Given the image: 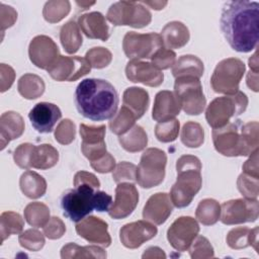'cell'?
Returning <instances> with one entry per match:
<instances>
[{"label": "cell", "mask_w": 259, "mask_h": 259, "mask_svg": "<svg viewBox=\"0 0 259 259\" xmlns=\"http://www.w3.org/2000/svg\"><path fill=\"white\" fill-rule=\"evenodd\" d=\"M45 88L44 80L35 74H24L17 83L19 94L26 99L38 98L44 94Z\"/></svg>", "instance_id": "cell-34"}, {"label": "cell", "mask_w": 259, "mask_h": 259, "mask_svg": "<svg viewBox=\"0 0 259 259\" xmlns=\"http://www.w3.org/2000/svg\"><path fill=\"white\" fill-rule=\"evenodd\" d=\"M181 142L188 148H198L204 142L203 127L195 121H187L181 131Z\"/></svg>", "instance_id": "cell-40"}, {"label": "cell", "mask_w": 259, "mask_h": 259, "mask_svg": "<svg viewBox=\"0 0 259 259\" xmlns=\"http://www.w3.org/2000/svg\"><path fill=\"white\" fill-rule=\"evenodd\" d=\"M259 202L257 199L237 198L221 205L220 220L224 225L253 223L258 219Z\"/></svg>", "instance_id": "cell-12"}, {"label": "cell", "mask_w": 259, "mask_h": 259, "mask_svg": "<svg viewBox=\"0 0 259 259\" xmlns=\"http://www.w3.org/2000/svg\"><path fill=\"white\" fill-rule=\"evenodd\" d=\"M118 94L112 84L103 79L82 80L75 91V104L81 115L100 121L112 118L118 107Z\"/></svg>", "instance_id": "cell-2"}, {"label": "cell", "mask_w": 259, "mask_h": 259, "mask_svg": "<svg viewBox=\"0 0 259 259\" xmlns=\"http://www.w3.org/2000/svg\"><path fill=\"white\" fill-rule=\"evenodd\" d=\"M47 71L56 81L73 82L88 74L91 66L85 58L79 56H60Z\"/></svg>", "instance_id": "cell-13"}, {"label": "cell", "mask_w": 259, "mask_h": 259, "mask_svg": "<svg viewBox=\"0 0 259 259\" xmlns=\"http://www.w3.org/2000/svg\"><path fill=\"white\" fill-rule=\"evenodd\" d=\"M136 119L137 117L134 112L126 106L122 105L118 112L115 113L112 118H110L108 125L111 133L117 136H121L134 126Z\"/></svg>", "instance_id": "cell-39"}, {"label": "cell", "mask_w": 259, "mask_h": 259, "mask_svg": "<svg viewBox=\"0 0 259 259\" xmlns=\"http://www.w3.org/2000/svg\"><path fill=\"white\" fill-rule=\"evenodd\" d=\"M0 12H1V31L3 32L6 28L12 26L17 19V12L11 6L5 5L3 3L0 4Z\"/></svg>", "instance_id": "cell-53"}, {"label": "cell", "mask_w": 259, "mask_h": 259, "mask_svg": "<svg viewBox=\"0 0 259 259\" xmlns=\"http://www.w3.org/2000/svg\"><path fill=\"white\" fill-rule=\"evenodd\" d=\"M136 172H137V166L133 163L123 161L118 163L113 172H112V178L113 180L118 184L123 181H136Z\"/></svg>", "instance_id": "cell-50"}, {"label": "cell", "mask_w": 259, "mask_h": 259, "mask_svg": "<svg viewBox=\"0 0 259 259\" xmlns=\"http://www.w3.org/2000/svg\"><path fill=\"white\" fill-rule=\"evenodd\" d=\"M249 67H250V71L258 73V57H257V52H255L254 55L249 59Z\"/></svg>", "instance_id": "cell-61"}, {"label": "cell", "mask_w": 259, "mask_h": 259, "mask_svg": "<svg viewBox=\"0 0 259 259\" xmlns=\"http://www.w3.org/2000/svg\"><path fill=\"white\" fill-rule=\"evenodd\" d=\"M163 45L166 49H180L184 47L189 38L190 33L187 26L180 21L168 22L161 31Z\"/></svg>", "instance_id": "cell-26"}, {"label": "cell", "mask_w": 259, "mask_h": 259, "mask_svg": "<svg viewBox=\"0 0 259 259\" xmlns=\"http://www.w3.org/2000/svg\"><path fill=\"white\" fill-rule=\"evenodd\" d=\"M61 117V109L56 104L50 102H39L35 104L28 113L31 125L40 134L51 133Z\"/></svg>", "instance_id": "cell-21"}, {"label": "cell", "mask_w": 259, "mask_h": 259, "mask_svg": "<svg viewBox=\"0 0 259 259\" xmlns=\"http://www.w3.org/2000/svg\"><path fill=\"white\" fill-rule=\"evenodd\" d=\"M259 3L256 1H227L221 13V30L230 47L248 53L258 45Z\"/></svg>", "instance_id": "cell-1"}, {"label": "cell", "mask_w": 259, "mask_h": 259, "mask_svg": "<svg viewBox=\"0 0 259 259\" xmlns=\"http://www.w3.org/2000/svg\"><path fill=\"white\" fill-rule=\"evenodd\" d=\"M63 259L72 258H106V252L98 246H79L69 243L61 249Z\"/></svg>", "instance_id": "cell-35"}, {"label": "cell", "mask_w": 259, "mask_h": 259, "mask_svg": "<svg viewBox=\"0 0 259 259\" xmlns=\"http://www.w3.org/2000/svg\"><path fill=\"white\" fill-rule=\"evenodd\" d=\"M94 209L97 211H108L110 205L112 204V197L104 191H95L93 196Z\"/></svg>", "instance_id": "cell-55"}, {"label": "cell", "mask_w": 259, "mask_h": 259, "mask_svg": "<svg viewBox=\"0 0 259 259\" xmlns=\"http://www.w3.org/2000/svg\"><path fill=\"white\" fill-rule=\"evenodd\" d=\"M172 210L173 203L169 194L158 192L147 200L143 209V218L155 225H162L167 221Z\"/></svg>", "instance_id": "cell-22"}, {"label": "cell", "mask_w": 259, "mask_h": 259, "mask_svg": "<svg viewBox=\"0 0 259 259\" xmlns=\"http://www.w3.org/2000/svg\"><path fill=\"white\" fill-rule=\"evenodd\" d=\"M59 161V152L50 144L34 146L31 158V168L47 170Z\"/></svg>", "instance_id": "cell-31"}, {"label": "cell", "mask_w": 259, "mask_h": 259, "mask_svg": "<svg viewBox=\"0 0 259 259\" xmlns=\"http://www.w3.org/2000/svg\"><path fill=\"white\" fill-rule=\"evenodd\" d=\"M105 130L104 124L98 126L80 124V136L82 138L81 151L90 162L101 158L107 153L104 142Z\"/></svg>", "instance_id": "cell-15"}, {"label": "cell", "mask_w": 259, "mask_h": 259, "mask_svg": "<svg viewBox=\"0 0 259 259\" xmlns=\"http://www.w3.org/2000/svg\"><path fill=\"white\" fill-rule=\"evenodd\" d=\"M204 67L202 61L193 55L181 56L172 67V75L174 78L193 76L200 78L203 75Z\"/></svg>", "instance_id": "cell-29"}, {"label": "cell", "mask_w": 259, "mask_h": 259, "mask_svg": "<svg viewBox=\"0 0 259 259\" xmlns=\"http://www.w3.org/2000/svg\"><path fill=\"white\" fill-rule=\"evenodd\" d=\"M78 25L89 38L106 41L109 38V27L105 17L97 11L82 14L78 18Z\"/></svg>", "instance_id": "cell-24"}, {"label": "cell", "mask_w": 259, "mask_h": 259, "mask_svg": "<svg viewBox=\"0 0 259 259\" xmlns=\"http://www.w3.org/2000/svg\"><path fill=\"white\" fill-rule=\"evenodd\" d=\"M180 123L176 118L160 121L155 126V136L162 143L174 142L179 134Z\"/></svg>", "instance_id": "cell-42"}, {"label": "cell", "mask_w": 259, "mask_h": 259, "mask_svg": "<svg viewBox=\"0 0 259 259\" xmlns=\"http://www.w3.org/2000/svg\"><path fill=\"white\" fill-rule=\"evenodd\" d=\"M19 186L22 193L28 198L41 197L47 191V181L34 171L24 172L19 179Z\"/></svg>", "instance_id": "cell-30"}, {"label": "cell", "mask_w": 259, "mask_h": 259, "mask_svg": "<svg viewBox=\"0 0 259 259\" xmlns=\"http://www.w3.org/2000/svg\"><path fill=\"white\" fill-rule=\"evenodd\" d=\"M181 105L174 92L169 90L159 91L154 100L152 117L154 120L166 121L179 114Z\"/></svg>", "instance_id": "cell-23"}, {"label": "cell", "mask_w": 259, "mask_h": 259, "mask_svg": "<svg viewBox=\"0 0 259 259\" xmlns=\"http://www.w3.org/2000/svg\"><path fill=\"white\" fill-rule=\"evenodd\" d=\"M24 132V120L15 111H6L0 117V142L1 150L15 139H18Z\"/></svg>", "instance_id": "cell-25"}, {"label": "cell", "mask_w": 259, "mask_h": 259, "mask_svg": "<svg viewBox=\"0 0 259 259\" xmlns=\"http://www.w3.org/2000/svg\"><path fill=\"white\" fill-rule=\"evenodd\" d=\"M60 40L68 54H75L78 52L83 41L78 23L74 20L65 23L60 30Z\"/></svg>", "instance_id": "cell-33"}, {"label": "cell", "mask_w": 259, "mask_h": 259, "mask_svg": "<svg viewBox=\"0 0 259 259\" xmlns=\"http://www.w3.org/2000/svg\"><path fill=\"white\" fill-rule=\"evenodd\" d=\"M76 136V125L75 123L66 118L60 121L56 131H55V139L61 145H69L75 140Z\"/></svg>", "instance_id": "cell-47"}, {"label": "cell", "mask_w": 259, "mask_h": 259, "mask_svg": "<svg viewBox=\"0 0 259 259\" xmlns=\"http://www.w3.org/2000/svg\"><path fill=\"white\" fill-rule=\"evenodd\" d=\"M195 217L204 226L214 225L221 217V205L215 199H202L196 207Z\"/></svg>", "instance_id": "cell-36"}, {"label": "cell", "mask_w": 259, "mask_h": 259, "mask_svg": "<svg viewBox=\"0 0 259 259\" xmlns=\"http://www.w3.org/2000/svg\"><path fill=\"white\" fill-rule=\"evenodd\" d=\"M122 102L134 112L137 118H141L149 107V93L141 87L126 88L122 95Z\"/></svg>", "instance_id": "cell-28"}, {"label": "cell", "mask_w": 259, "mask_h": 259, "mask_svg": "<svg viewBox=\"0 0 259 259\" xmlns=\"http://www.w3.org/2000/svg\"><path fill=\"white\" fill-rule=\"evenodd\" d=\"M24 222L22 217L14 211H4L0 215V234L1 243L10 235L20 234L23 230Z\"/></svg>", "instance_id": "cell-37"}, {"label": "cell", "mask_w": 259, "mask_h": 259, "mask_svg": "<svg viewBox=\"0 0 259 259\" xmlns=\"http://www.w3.org/2000/svg\"><path fill=\"white\" fill-rule=\"evenodd\" d=\"M66 232V226L64 222L58 218L53 217L49 220V222L44 227V234L47 238L51 240H57L63 237Z\"/></svg>", "instance_id": "cell-51"}, {"label": "cell", "mask_w": 259, "mask_h": 259, "mask_svg": "<svg viewBox=\"0 0 259 259\" xmlns=\"http://www.w3.org/2000/svg\"><path fill=\"white\" fill-rule=\"evenodd\" d=\"M247 85L253 91L255 92L258 91V73L249 71L247 75Z\"/></svg>", "instance_id": "cell-59"}, {"label": "cell", "mask_w": 259, "mask_h": 259, "mask_svg": "<svg viewBox=\"0 0 259 259\" xmlns=\"http://www.w3.org/2000/svg\"><path fill=\"white\" fill-rule=\"evenodd\" d=\"M258 126L257 121L242 124L241 120H235L223 127L213 128L214 149L227 157L251 155L259 146Z\"/></svg>", "instance_id": "cell-3"}, {"label": "cell", "mask_w": 259, "mask_h": 259, "mask_svg": "<svg viewBox=\"0 0 259 259\" xmlns=\"http://www.w3.org/2000/svg\"><path fill=\"white\" fill-rule=\"evenodd\" d=\"M199 233V225L191 217H180L176 219L167 231L169 244L177 251L188 250L193 240Z\"/></svg>", "instance_id": "cell-14"}, {"label": "cell", "mask_w": 259, "mask_h": 259, "mask_svg": "<svg viewBox=\"0 0 259 259\" xmlns=\"http://www.w3.org/2000/svg\"><path fill=\"white\" fill-rule=\"evenodd\" d=\"M190 257L193 259L200 258H211L213 257V248L210 245L209 241L203 236H196L192 244L188 248Z\"/></svg>", "instance_id": "cell-46"}, {"label": "cell", "mask_w": 259, "mask_h": 259, "mask_svg": "<svg viewBox=\"0 0 259 259\" xmlns=\"http://www.w3.org/2000/svg\"><path fill=\"white\" fill-rule=\"evenodd\" d=\"M167 155L158 148L147 149L141 157L136 172V181L143 188L161 184L165 178Z\"/></svg>", "instance_id": "cell-6"}, {"label": "cell", "mask_w": 259, "mask_h": 259, "mask_svg": "<svg viewBox=\"0 0 259 259\" xmlns=\"http://www.w3.org/2000/svg\"><path fill=\"white\" fill-rule=\"evenodd\" d=\"M24 219L27 222V224L32 227L44 228L51 219L50 209L42 202H30L24 208Z\"/></svg>", "instance_id": "cell-38"}, {"label": "cell", "mask_w": 259, "mask_h": 259, "mask_svg": "<svg viewBox=\"0 0 259 259\" xmlns=\"http://www.w3.org/2000/svg\"><path fill=\"white\" fill-rule=\"evenodd\" d=\"M248 105V97L238 91L233 95L214 98L205 110V118L212 128H220L230 122L232 117L242 114Z\"/></svg>", "instance_id": "cell-5"}, {"label": "cell", "mask_w": 259, "mask_h": 259, "mask_svg": "<svg viewBox=\"0 0 259 259\" xmlns=\"http://www.w3.org/2000/svg\"><path fill=\"white\" fill-rule=\"evenodd\" d=\"M95 188L87 184L75 186L66 191L61 199V206L66 218L73 222H80L94 209L93 196Z\"/></svg>", "instance_id": "cell-10"}, {"label": "cell", "mask_w": 259, "mask_h": 259, "mask_svg": "<svg viewBox=\"0 0 259 259\" xmlns=\"http://www.w3.org/2000/svg\"><path fill=\"white\" fill-rule=\"evenodd\" d=\"M106 19L115 26L127 25L142 28L150 24L152 14L141 2L118 1L110 5Z\"/></svg>", "instance_id": "cell-8"}, {"label": "cell", "mask_w": 259, "mask_h": 259, "mask_svg": "<svg viewBox=\"0 0 259 259\" xmlns=\"http://www.w3.org/2000/svg\"><path fill=\"white\" fill-rule=\"evenodd\" d=\"M138 202L139 192L135 184L120 182L115 188V199L108 209V214L114 220L124 219L135 210Z\"/></svg>", "instance_id": "cell-17"}, {"label": "cell", "mask_w": 259, "mask_h": 259, "mask_svg": "<svg viewBox=\"0 0 259 259\" xmlns=\"http://www.w3.org/2000/svg\"><path fill=\"white\" fill-rule=\"evenodd\" d=\"M246 66L237 58L224 59L218 63L210 78L214 92L233 95L239 91V84L245 74Z\"/></svg>", "instance_id": "cell-7"}, {"label": "cell", "mask_w": 259, "mask_h": 259, "mask_svg": "<svg viewBox=\"0 0 259 259\" xmlns=\"http://www.w3.org/2000/svg\"><path fill=\"white\" fill-rule=\"evenodd\" d=\"M158 233L157 227L148 221H138L124 225L119 231L121 244L128 249H137L153 239Z\"/></svg>", "instance_id": "cell-18"}, {"label": "cell", "mask_w": 259, "mask_h": 259, "mask_svg": "<svg viewBox=\"0 0 259 259\" xmlns=\"http://www.w3.org/2000/svg\"><path fill=\"white\" fill-rule=\"evenodd\" d=\"M143 258H166L165 253L159 247H150L145 250V253L142 256Z\"/></svg>", "instance_id": "cell-58"}, {"label": "cell", "mask_w": 259, "mask_h": 259, "mask_svg": "<svg viewBox=\"0 0 259 259\" xmlns=\"http://www.w3.org/2000/svg\"><path fill=\"white\" fill-rule=\"evenodd\" d=\"M76 233L89 243L99 244L103 247H109L111 237L108 233L106 222L96 217H87L76 224Z\"/></svg>", "instance_id": "cell-19"}, {"label": "cell", "mask_w": 259, "mask_h": 259, "mask_svg": "<svg viewBox=\"0 0 259 259\" xmlns=\"http://www.w3.org/2000/svg\"><path fill=\"white\" fill-rule=\"evenodd\" d=\"M163 46L161 35L155 32L138 33L127 31L122 40L123 52L125 56L132 60L151 59Z\"/></svg>", "instance_id": "cell-11"}, {"label": "cell", "mask_w": 259, "mask_h": 259, "mask_svg": "<svg viewBox=\"0 0 259 259\" xmlns=\"http://www.w3.org/2000/svg\"><path fill=\"white\" fill-rule=\"evenodd\" d=\"M227 244L230 248L239 250L252 246L258 252V227L249 229L247 227H238L232 229L227 235Z\"/></svg>", "instance_id": "cell-27"}, {"label": "cell", "mask_w": 259, "mask_h": 259, "mask_svg": "<svg viewBox=\"0 0 259 259\" xmlns=\"http://www.w3.org/2000/svg\"><path fill=\"white\" fill-rule=\"evenodd\" d=\"M152 64L159 70H166L170 67H173V65L176 62V54L169 49H166L164 47L160 48L151 58Z\"/></svg>", "instance_id": "cell-49"}, {"label": "cell", "mask_w": 259, "mask_h": 259, "mask_svg": "<svg viewBox=\"0 0 259 259\" xmlns=\"http://www.w3.org/2000/svg\"><path fill=\"white\" fill-rule=\"evenodd\" d=\"M200 160L192 155H183L176 162L177 180L170 190L174 206H188L202 185Z\"/></svg>", "instance_id": "cell-4"}, {"label": "cell", "mask_w": 259, "mask_h": 259, "mask_svg": "<svg viewBox=\"0 0 259 259\" xmlns=\"http://www.w3.org/2000/svg\"><path fill=\"white\" fill-rule=\"evenodd\" d=\"M34 149V145L29 143L20 144L14 151L13 159L15 164L22 169H30L31 168V158L32 152Z\"/></svg>", "instance_id": "cell-48"}, {"label": "cell", "mask_w": 259, "mask_h": 259, "mask_svg": "<svg viewBox=\"0 0 259 259\" xmlns=\"http://www.w3.org/2000/svg\"><path fill=\"white\" fill-rule=\"evenodd\" d=\"M79 6H81L82 7V9H87L88 7H90L91 5H93V4H95V2H80V1H77L76 2Z\"/></svg>", "instance_id": "cell-62"}, {"label": "cell", "mask_w": 259, "mask_h": 259, "mask_svg": "<svg viewBox=\"0 0 259 259\" xmlns=\"http://www.w3.org/2000/svg\"><path fill=\"white\" fill-rule=\"evenodd\" d=\"M28 56L34 66L48 70L60 57V51L57 44L51 37L36 35L29 44Z\"/></svg>", "instance_id": "cell-16"}, {"label": "cell", "mask_w": 259, "mask_h": 259, "mask_svg": "<svg viewBox=\"0 0 259 259\" xmlns=\"http://www.w3.org/2000/svg\"><path fill=\"white\" fill-rule=\"evenodd\" d=\"M85 59L89 62L91 68L102 69L110 64L112 60V55L110 51H108L105 48L95 47L90 49L86 53Z\"/></svg>", "instance_id": "cell-45"}, {"label": "cell", "mask_w": 259, "mask_h": 259, "mask_svg": "<svg viewBox=\"0 0 259 259\" xmlns=\"http://www.w3.org/2000/svg\"><path fill=\"white\" fill-rule=\"evenodd\" d=\"M0 78H1L0 91L5 92L13 84V81L15 78V72L10 66H8L6 64H1L0 65Z\"/></svg>", "instance_id": "cell-56"}, {"label": "cell", "mask_w": 259, "mask_h": 259, "mask_svg": "<svg viewBox=\"0 0 259 259\" xmlns=\"http://www.w3.org/2000/svg\"><path fill=\"white\" fill-rule=\"evenodd\" d=\"M74 186H78L81 184H87L92 186L95 189H98L100 187V182L98 178L87 171H79L74 176Z\"/></svg>", "instance_id": "cell-54"}, {"label": "cell", "mask_w": 259, "mask_h": 259, "mask_svg": "<svg viewBox=\"0 0 259 259\" xmlns=\"http://www.w3.org/2000/svg\"><path fill=\"white\" fill-rule=\"evenodd\" d=\"M126 78L134 83H142L150 87H158L163 83L164 74L152 63L131 60L125 67Z\"/></svg>", "instance_id": "cell-20"}, {"label": "cell", "mask_w": 259, "mask_h": 259, "mask_svg": "<svg viewBox=\"0 0 259 259\" xmlns=\"http://www.w3.org/2000/svg\"><path fill=\"white\" fill-rule=\"evenodd\" d=\"M143 5L150 6L152 9L155 10H161L167 5V1H142Z\"/></svg>", "instance_id": "cell-60"}, {"label": "cell", "mask_w": 259, "mask_h": 259, "mask_svg": "<svg viewBox=\"0 0 259 259\" xmlns=\"http://www.w3.org/2000/svg\"><path fill=\"white\" fill-rule=\"evenodd\" d=\"M243 172L252 176L259 177V168H258V149L255 150L250 158L243 165Z\"/></svg>", "instance_id": "cell-57"}, {"label": "cell", "mask_w": 259, "mask_h": 259, "mask_svg": "<svg viewBox=\"0 0 259 259\" xmlns=\"http://www.w3.org/2000/svg\"><path fill=\"white\" fill-rule=\"evenodd\" d=\"M237 186L245 198L257 199L259 194V177L252 176L243 172L238 177Z\"/></svg>", "instance_id": "cell-43"}, {"label": "cell", "mask_w": 259, "mask_h": 259, "mask_svg": "<svg viewBox=\"0 0 259 259\" xmlns=\"http://www.w3.org/2000/svg\"><path fill=\"white\" fill-rule=\"evenodd\" d=\"M120 146L130 153H136L144 150L148 144V137L145 130L139 125H134L125 134L118 136Z\"/></svg>", "instance_id": "cell-32"}, {"label": "cell", "mask_w": 259, "mask_h": 259, "mask_svg": "<svg viewBox=\"0 0 259 259\" xmlns=\"http://www.w3.org/2000/svg\"><path fill=\"white\" fill-rule=\"evenodd\" d=\"M18 241L21 247L33 252L39 251L45 245L44 235L35 229H29L20 233Z\"/></svg>", "instance_id": "cell-44"}, {"label": "cell", "mask_w": 259, "mask_h": 259, "mask_svg": "<svg viewBox=\"0 0 259 259\" xmlns=\"http://www.w3.org/2000/svg\"><path fill=\"white\" fill-rule=\"evenodd\" d=\"M91 167L99 173H109L115 168V160L110 153H106L101 158L90 162Z\"/></svg>", "instance_id": "cell-52"}, {"label": "cell", "mask_w": 259, "mask_h": 259, "mask_svg": "<svg viewBox=\"0 0 259 259\" xmlns=\"http://www.w3.org/2000/svg\"><path fill=\"white\" fill-rule=\"evenodd\" d=\"M71 10V3L68 0H54L46 2L42 15L50 23H57L66 17Z\"/></svg>", "instance_id": "cell-41"}, {"label": "cell", "mask_w": 259, "mask_h": 259, "mask_svg": "<svg viewBox=\"0 0 259 259\" xmlns=\"http://www.w3.org/2000/svg\"><path fill=\"white\" fill-rule=\"evenodd\" d=\"M174 94L186 114L198 115L204 110L206 99L202 92L199 78L193 76L176 78L174 83Z\"/></svg>", "instance_id": "cell-9"}]
</instances>
